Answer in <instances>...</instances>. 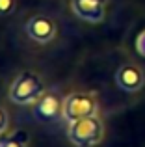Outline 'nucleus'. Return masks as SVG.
Wrapping results in <instances>:
<instances>
[{"label": "nucleus", "mask_w": 145, "mask_h": 147, "mask_svg": "<svg viewBox=\"0 0 145 147\" xmlns=\"http://www.w3.org/2000/svg\"><path fill=\"white\" fill-rule=\"evenodd\" d=\"M47 93L45 90V82L37 73L34 71H21L13 78L7 90V99L15 104H36L43 95Z\"/></svg>", "instance_id": "1"}, {"label": "nucleus", "mask_w": 145, "mask_h": 147, "mask_svg": "<svg viewBox=\"0 0 145 147\" xmlns=\"http://www.w3.org/2000/svg\"><path fill=\"white\" fill-rule=\"evenodd\" d=\"M67 138L75 147H97L104 140V123L99 115L72 121L67 127Z\"/></svg>", "instance_id": "2"}, {"label": "nucleus", "mask_w": 145, "mask_h": 147, "mask_svg": "<svg viewBox=\"0 0 145 147\" xmlns=\"http://www.w3.org/2000/svg\"><path fill=\"white\" fill-rule=\"evenodd\" d=\"M99 112V99L95 93L89 91H75L63 99V119L67 123L78 121L82 117L97 115Z\"/></svg>", "instance_id": "3"}, {"label": "nucleus", "mask_w": 145, "mask_h": 147, "mask_svg": "<svg viewBox=\"0 0 145 147\" xmlns=\"http://www.w3.org/2000/svg\"><path fill=\"white\" fill-rule=\"evenodd\" d=\"M24 32L34 43L37 45H47L50 43L52 39L58 34V26H56V21L50 17V15L45 13H36L26 21L24 24Z\"/></svg>", "instance_id": "4"}, {"label": "nucleus", "mask_w": 145, "mask_h": 147, "mask_svg": "<svg viewBox=\"0 0 145 147\" xmlns=\"http://www.w3.org/2000/svg\"><path fill=\"white\" fill-rule=\"evenodd\" d=\"M115 86L125 93H138L145 86V71L132 61L119 65L115 71Z\"/></svg>", "instance_id": "5"}, {"label": "nucleus", "mask_w": 145, "mask_h": 147, "mask_svg": "<svg viewBox=\"0 0 145 147\" xmlns=\"http://www.w3.org/2000/svg\"><path fill=\"white\" fill-rule=\"evenodd\" d=\"M34 117L37 123H54L63 117V99L58 93L47 91L36 104H34Z\"/></svg>", "instance_id": "6"}, {"label": "nucleus", "mask_w": 145, "mask_h": 147, "mask_svg": "<svg viewBox=\"0 0 145 147\" xmlns=\"http://www.w3.org/2000/svg\"><path fill=\"white\" fill-rule=\"evenodd\" d=\"M106 2L108 0H71L69 7L75 17L91 24H99L106 19Z\"/></svg>", "instance_id": "7"}, {"label": "nucleus", "mask_w": 145, "mask_h": 147, "mask_svg": "<svg viewBox=\"0 0 145 147\" xmlns=\"http://www.w3.org/2000/svg\"><path fill=\"white\" fill-rule=\"evenodd\" d=\"M0 147H28V138L22 130H17L15 134L4 136L0 140Z\"/></svg>", "instance_id": "8"}, {"label": "nucleus", "mask_w": 145, "mask_h": 147, "mask_svg": "<svg viewBox=\"0 0 145 147\" xmlns=\"http://www.w3.org/2000/svg\"><path fill=\"white\" fill-rule=\"evenodd\" d=\"M17 9V0H0V17H7Z\"/></svg>", "instance_id": "9"}, {"label": "nucleus", "mask_w": 145, "mask_h": 147, "mask_svg": "<svg viewBox=\"0 0 145 147\" xmlns=\"http://www.w3.org/2000/svg\"><path fill=\"white\" fill-rule=\"evenodd\" d=\"M7 127H9V114L4 106H0V136L7 132Z\"/></svg>", "instance_id": "10"}, {"label": "nucleus", "mask_w": 145, "mask_h": 147, "mask_svg": "<svg viewBox=\"0 0 145 147\" xmlns=\"http://www.w3.org/2000/svg\"><path fill=\"white\" fill-rule=\"evenodd\" d=\"M136 52L142 58H145V30H142L136 37Z\"/></svg>", "instance_id": "11"}]
</instances>
